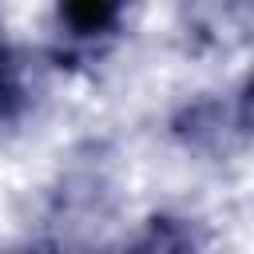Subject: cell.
I'll use <instances>...</instances> for the list:
<instances>
[{
    "label": "cell",
    "instance_id": "1",
    "mask_svg": "<svg viewBox=\"0 0 254 254\" xmlns=\"http://www.w3.org/2000/svg\"><path fill=\"white\" fill-rule=\"evenodd\" d=\"M56 20L64 28V36L71 44H95L103 36L115 32L119 24V4H95V0H83V4H60L56 8Z\"/></svg>",
    "mask_w": 254,
    "mask_h": 254
},
{
    "label": "cell",
    "instance_id": "2",
    "mask_svg": "<svg viewBox=\"0 0 254 254\" xmlns=\"http://www.w3.org/2000/svg\"><path fill=\"white\" fill-rule=\"evenodd\" d=\"M123 254H198V242L190 226L175 214H151L147 226L135 234V242Z\"/></svg>",
    "mask_w": 254,
    "mask_h": 254
},
{
    "label": "cell",
    "instance_id": "3",
    "mask_svg": "<svg viewBox=\"0 0 254 254\" xmlns=\"http://www.w3.org/2000/svg\"><path fill=\"white\" fill-rule=\"evenodd\" d=\"M238 119H242L246 131H254V71H250L246 83H242V95H238Z\"/></svg>",
    "mask_w": 254,
    "mask_h": 254
},
{
    "label": "cell",
    "instance_id": "4",
    "mask_svg": "<svg viewBox=\"0 0 254 254\" xmlns=\"http://www.w3.org/2000/svg\"><path fill=\"white\" fill-rule=\"evenodd\" d=\"M28 254H60V250H52V246H36V250H28Z\"/></svg>",
    "mask_w": 254,
    "mask_h": 254
},
{
    "label": "cell",
    "instance_id": "5",
    "mask_svg": "<svg viewBox=\"0 0 254 254\" xmlns=\"http://www.w3.org/2000/svg\"><path fill=\"white\" fill-rule=\"evenodd\" d=\"M8 64V48H4V40H0V67Z\"/></svg>",
    "mask_w": 254,
    "mask_h": 254
}]
</instances>
